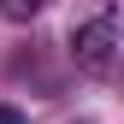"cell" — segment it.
Wrapping results in <instances>:
<instances>
[{
    "label": "cell",
    "mask_w": 124,
    "mask_h": 124,
    "mask_svg": "<svg viewBox=\"0 0 124 124\" xmlns=\"http://www.w3.org/2000/svg\"><path fill=\"white\" fill-rule=\"evenodd\" d=\"M41 0H0V18H36Z\"/></svg>",
    "instance_id": "2"
},
{
    "label": "cell",
    "mask_w": 124,
    "mask_h": 124,
    "mask_svg": "<svg viewBox=\"0 0 124 124\" xmlns=\"http://www.w3.org/2000/svg\"><path fill=\"white\" fill-rule=\"evenodd\" d=\"M0 124H24V112L18 106H0Z\"/></svg>",
    "instance_id": "3"
},
{
    "label": "cell",
    "mask_w": 124,
    "mask_h": 124,
    "mask_svg": "<svg viewBox=\"0 0 124 124\" xmlns=\"http://www.w3.org/2000/svg\"><path fill=\"white\" fill-rule=\"evenodd\" d=\"M118 53H124V24H118V12H112V6L71 30V59H77L89 77H106V71L118 65Z\"/></svg>",
    "instance_id": "1"
}]
</instances>
